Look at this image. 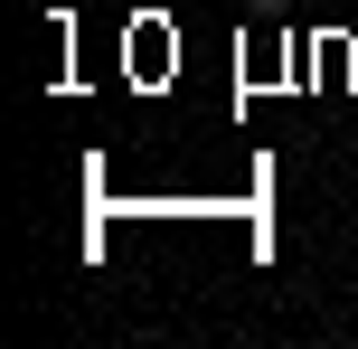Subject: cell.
<instances>
[{
  "label": "cell",
  "mask_w": 358,
  "mask_h": 349,
  "mask_svg": "<svg viewBox=\"0 0 358 349\" xmlns=\"http://www.w3.org/2000/svg\"><path fill=\"white\" fill-rule=\"evenodd\" d=\"M245 10H255V19H264V10H283V0H245Z\"/></svg>",
  "instance_id": "6da1fadb"
}]
</instances>
